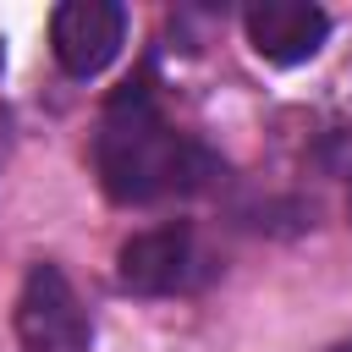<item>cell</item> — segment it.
<instances>
[{"label":"cell","instance_id":"cell-1","mask_svg":"<svg viewBox=\"0 0 352 352\" xmlns=\"http://www.w3.org/2000/svg\"><path fill=\"white\" fill-rule=\"evenodd\" d=\"M94 176H99L110 204L143 209V204H160V198H187V192L214 187L226 176V165H220L214 148H204L192 132H182L165 116L154 72L143 66L110 94V104L99 116Z\"/></svg>","mask_w":352,"mask_h":352},{"label":"cell","instance_id":"cell-2","mask_svg":"<svg viewBox=\"0 0 352 352\" xmlns=\"http://www.w3.org/2000/svg\"><path fill=\"white\" fill-rule=\"evenodd\" d=\"M214 258L192 220H160L148 231H132L116 253V280L132 297H182L214 280Z\"/></svg>","mask_w":352,"mask_h":352},{"label":"cell","instance_id":"cell-3","mask_svg":"<svg viewBox=\"0 0 352 352\" xmlns=\"http://www.w3.org/2000/svg\"><path fill=\"white\" fill-rule=\"evenodd\" d=\"M16 346L22 352H94V319L55 258L28 264L16 292Z\"/></svg>","mask_w":352,"mask_h":352},{"label":"cell","instance_id":"cell-4","mask_svg":"<svg viewBox=\"0 0 352 352\" xmlns=\"http://www.w3.org/2000/svg\"><path fill=\"white\" fill-rule=\"evenodd\" d=\"M126 28L132 16L116 0H66L50 11V55L72 82H88L121 55Z\"/></svg>","mask_w":352,"mask_h":352},{"label":"cell","instance_id":"cell-5","mask_svg":"<svg viewBox=\"0 0 352 352\" xmlns=\"http://www.w3.org/2000/svg\"><path fill=\"white\" fill-rule=\"evenodd\" d=\"M242 33L264 66L292 72V66H308L330 44V11L314 0H264L242 11Z\"/></svg>","mask_w":352,"mask_h":352},{"label":"cell","instance_id":"cell-6","mask_svg":"<svg viewBox=\"0 0 352 352\" xmlns=\"http://www.w3.org/2000/svg\"><path fill=\"white\" fill-rule=\"evenodd\" d=\"M330 352H352V341H336V346H330Z\"/></svg>","mask_w":352,"mask_h":352},{"label":"cell","instance_id":"cell-7","mask_svg":"<svg viewBox=\"0 0 352 352\" xmlns=\"http://www.w3.org/2000/svg\"><path fill=\"white\" fill-rule=\"evenodd\" d=\"M346 214H352V182H346Z\"/></svg>","mask_w":352,"mask_h":352}]
</instances>
